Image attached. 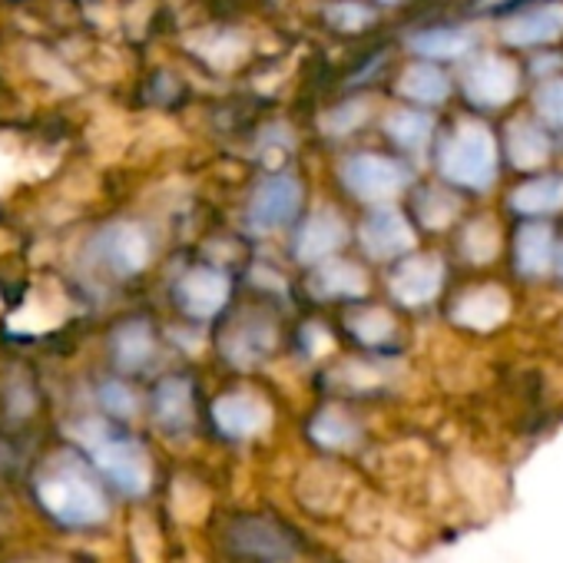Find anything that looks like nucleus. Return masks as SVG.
Masks as SVG:
<instances>
[{
  "mask_svg": "<svg viewBox=\"0 0 563 563\" xmlns=\"http://www.w3.org/2000/svg\"><path fill=\"white\" fill-rule=\"evenodd\" d=\"M34 497L41 510L67 530H90L110 517V500L100 481L77 454L51 457V464L37 474Z\"/></svg>",
  "mask_w": 563,
  "mask_h": 563,
  "instance_id": "1",
  "label": "nucleus"
},
{
  "mask_svg": "<svg viewBox=\"0 0 563 563\" xmlns=\"http://www.w3.org/2000/svg\"><path fill=\"white\" fill-rule=\"evenodd\" d=\"M80 448L90 454L93 467L126 497H143L150 490L153 471H150V457L143 451V444H136L133 438L113 431L103 421H84L74 428Z\"/></svg>",
  "mask_w": 563,
  "mask_h": 563,
  "instance_id": "2",
  "label": "nucleus"
},
{
  "mask_svg": "<svg viewBox=\"0 0 563 563\" xmlns=\"http://www.w3.org/2000/svg\"><path fill=\"white\" fill-rule=\"evenodd\" d=\"M441 173L471 189H487L497 176L494 136L481 123H461L441 150Z\"/></svg>",
  "mask_w": 563,
  "mask_h": 563,
  "instance_id": "3",
  "label": "nucleus"
},
{
  "mask_svg": "<svg viewBox=\"0 0 563 563\" xmlns=\"http://www.w3.org/2000/svg\"><path fill=\"white\" fill-rule=\"evenodd\" d=\"M225 543L232 553H239L245 560H258V563H286L299 550L296 533L272 517H239L229 527Z\"/></svg>",
  "mask_w": 563,
  "mask_h": 563,
  "instance_id": "4",
  "label": "nucleus"
},
{
  "mask_svg": "<svg viewBox=\"0 0 563 563\" xmlns=\"http://www.w3.org/2000/svg\"><path fill=\"white\" fill-rule=\"evenodd\" d=\"M342 179L358 199L375 202V199H391L408 183V173L382 156H352L342 166Z\"/></svg>",
  "mask_w": 563,
  "mask_h": 563,
  "instance_id": "5",
  "label": "nucleus"
},
{
  "mask_svg": "<svg viewBox=\"0 0 563 563\" xmlns=\"http://www.w3.org/2000/svg\"><path fill=\"white\" fill-rule=\"evenodd\" d=\"M93 252H97V258H100L110 272H117V275H133V272H140V268L146 265V258H150V242H146V235H143L136 225H130V222H113V225H107V229L93 239Z\"/></svg>",
  "mask_w": 563,
  "mask_h": 563,
  "instance_id": "6",
  "label": "nucleus"
},
{
  "mask_svg": "<svg viewBox=\"0 0 563 563\" xmlns=\"http://www.w3.org/2000/svg\"><path fill=\"white\" fill-rule=\"evenodd\" d=\"M179 309L192 319H209L216 316L225 299H229V278L216 268H192L179 278L176 286Z\"/></svg>",
  "mask_w": 563,
  "mask_h": 563,
  "instance_id": "7",
  "label": "nucleus"
},
{
  "mask_svg": "<svg viewBox=\"0 0 563 563\" xmlns=\"http://www.w3.org/2000/svg\"><path fill=\"white\" fill-rule=\"evenodd\" d=\"M268 405L255 395H225L212 405V421L229 438H252L268 428Z\"/></svg>",
  "mask_w": 563,
  "mask_h": 563,
  "instance_id": "8",
  "label": "nucleus"
},
{
  "mask_svg": "<svg viewBox=\"0 0 563 563\" xmlns=\"http://www.w3.org/2000/svg\"><path fill=\"white\" fill-rule=\"evenodd\" d=\"M464 90L481 107H504L517 90V70L507 60L484 57L481 64L471 67V74L464 80Z\"/></svg>",
  "mask_w": 563,
  "mask_h": 563,
  "instance_id": "9",
  "label": "nucleus"
},
{
  "mask_svg": "<svg viewBox=\"0 0 563 563\" xmlns=\"http://www.w3.org/2000/svg\"><path fill=\"white\" fill-rule=\"evenodd\" d=\"M441 262L438 258H428V255H418V258H408L395 278H391V292L398 302L405 306H421V302H431L441 289Z\"/></svg>",
  "mask_w": 563,
  "mask_h": 563,
  "instance_id": "10",
  "label": "nucleus"
},
{
  "mask_svg": "<svg viewBox=\"0 0 563 563\" xmlns=\"http://www.w3.org/2000/svg\"><path fill=\"white\" fill-rule=\"evenodd\" d=\"M362 242L368 249V255L375 258H391L405 249L415 245V232L411 225L401 219V212L395 209H375L365 225H362Z\"/></svg>",
  "mask_w": 563,
  "mask_h": 563,
  "instance_id": "11",
  "label": "nucleus"
},
{
  "mask_svg": "<svg viewBox=\"0 0 563 563\" xmlns=\"http://www.w3.org/2000/svg\"><path fill=\"white\" fill-rule=\"evenodd\" d=\"M299 183L296 179H268L258 186L255 199H252V225L255 229H278L282 222H286L296 209H299Z\"/></svg>",
  "mask_w": 563,
  "mask_h": 563,
  "instance_id": "12",
  "label": "nucleus"
},
{
  "mask_svg": "<svg viewBox=\"0 0 563 563\" xmlns=\"http://www.w3.org/2000/svg\"><path fill=\"white\" fill-rule=\"evenodd\" d=\"M510 312V302L507 296L497 289V286H484V289H471L457 299V306L451 309V319L457 325H467V329H477V332H487V329H497Z\"/></svg>",
  "mask_w": 563,
  "mask_h": 563,
  "instance_id": "13",
  "label": "nucleus"
},
{
  "mask_svg": "<svg viewBox=\"0 0 563 563\" xmlns=\"http://www.w3.org/2000/svg\"><path fill=\"white\" fill-rule=\"evenodd\" d=\"M563 34V4H543L533 11H523L504 24V41L514 47L547 44Z\"/></svg>",
  "mask_w": 563,
  "mask_h": 563,
  "instance_id": "14",
  "label": "nucleus"
},
{
  "mask_svg": "<svg viewBox=\"0 0 563 563\" xmlns=\"http://www.w3.org/2000/svg\"><path fill=\"white\" fill-rule=\"evenodd\" d=\"M153 415L163 431L179 434L192 424V388L186 378H166L159 382L153 395Z\"/></svg>",
  "mask_w": 563,
  "mask_h": 563,
  "instance_id": "15",
  "label": "nucleus"
},
{
  "mask_svg": "<svg viewBox=\"0 0 563 563\" xmlns=\"http://www.w3.org/2000/svg\"><path fill=\"white\" fill-rule=\"evenodd\" d=\"M342 239H345L342 219H339L332 209L316 212V216L302 225V235H299V242H296V255H299L302 262H319V258H325L329 252H335V249L342 245Z\"/></svg>",
  "mask_w": 563,
  "mask_h": 563,
  "instance_id": "16",
  "label": "nucleus"
},
{
  "mask_svg": "<svg viewBox=\"0 0 563 563\" xmlns=\"http://www.w3.org/2000/svg\"><path fill=\"white\" fill-rule=\"evenodd\" d=\"M312 289L325 299H355V296H365L368 282H365V272L352 262H329L322 265L316 275H312Z\"/></svg>",
  "mask_w": 563,
  "mask_h": 563,
  "instance_id": "17",
  "label": "nucleus"
},
{
  "mask_svg": "<svg viewBox=\"0 0 563 563\" xmlns=\"http://www.w3.org/2000/svg\"><path fill=\"white\" fill-rule=\"evenodd\" d=\"M275 342V332L262 322H242L235 325L225 339H222V352L235 362V365H255Z\"/></svg>",
  "mask_w": 563,
  "mask_h": 563,
  "instance_id": "18",
  "label": "nucleus"
},
{
  "mask_svg": "<svg viewBox=\"0 0 563 563\" xmlns=\"http://www.w3.org/2000/svg\"><path fill=\"white\" fill-rule=\"evenodd\" d=\"M507 156H510L514 166L533 169V166L547 163L550 143H547V136H543L530 120H517V123H510V130H507Z\"/></svg>",
  "mask_w": 563,
  "mask_h": 563,
  "instance_id": "19",
  "label": "nucleus"
},
{
  "mask_svg": "<svg viewBox=\"0 0 563 563\" xmlns=\"http://www.w3.org/2000/svg\"><path fill=\"white\" fill-rule=\"evenodd\" d=\"M153 355V332L146 322H130L123 325L117 335H113V358H117V368L123 372H136L150 362Z\"/></svg>",
  "mask_w": 563,
  "mask_h": 563,
  "instance_id": "20",
  "label": "nucleus"
},
{
  "mask_svg": "<svg viewBox=\"0 0 563 563\" xmlns=\"http://www.w3.org/2000/svg\"><path fill=\"white\" fill-rule=\"evenodd\" d=\"M553 258V232L547 225H527L517 235V265L527 275H543Z\"/></svg>",
  "mask_w": 563,
  "mask_h": 563,
  "instance_id": "21",
  "label": "nucleus"
},
{
  "mask_svg": "<svg viewBox=\"0 0 563 563\" xmlns=\"http://www.w3.org/2000/svg\"><path fill=\"white\" fill-rule=\"evenodd\" d=\"M510 206L527 212V216H540V212H556L563 206V176H547L537 183L520 186L510 196Z\"/></svg>",
  "mask_w": 563,
  "mask_h": 563,
  "instance_id": "22",
  "label": "nucleus"
},
{
  "mask_svg": "<svg viewBox=\"0 0 563 563\" xmlns=\"http://www.w3.org/2000/svg\"><path fill=\"white\" fill-rule=\"evenodd\" d=\"M398 90H401L405 97L418 100V103H441V100L448 97V80H444L434 67L418 64V67H408V70H405Z\"/></svg>",
  "mask_w": 563,
  "mask_h": 563,
  "instance_id": "23",
  "label": "nucleus"
},
{
  "mask_svg": "<svg viewBox=\"0 0 563 563\" xmlns=\"http://www.w3.org/2000/svg\"><path fill=\"white\" fill-rule=\"evenodd\" d=\"M421 57H464L471 51V37L461 31H431L411 41Z\"/></svg>",
  "mask_w": 563,
  "mask_h": 563,
  "instance_id": "24",
  "label": "nucleus"
},
{
  "mask_svg": "<svg viewBox=\"0 0 563 563\" xmlns=\"http://www.w3.org/2000/svg\"><path fill=\"white\" fill-rule=\"evenodd\" d=\"M312 438L322 444V448H349L355 438H358V428L339 415V411H322L316 421H312Z\"/></svg>",
  "mask_w": 563,
  "mask_h": 563,
  "instance_id": "25",
  "label": "nucleus"
},
{
  "mask_svg": "<svg viewBox=\"0 0 563 563\" xmlns=\"http://www.w3.org/2000/svg\"><path fill=\"white\" fill-rule=\"evenodd\" d=\"M388 133L395 136V143H401L405 150H418L428 133H431V120L424 113H395L388 120Z\"/></svg>",
  "mask_w": 563,
  "mask_h": 563,
  "instance_id": "26",
  "label": "nucleus"
},
{
  "mask_svg": "<svg viewBox=\"0 0 563 563\" xmlns=\"http://www.w3.org/2000/svg\"><path fill=\"white\" fill-rule=\"evenodd\" d=\"M349 325H352V332H355L362 342H368V345H382V342H388V339L395 335V322H391V316L382 312V309L352 316Z\"/></svg>",
  "mask_w": 563,
  "mask_h": 563,
  "instance_id": "27",
  "label": "nucleus"
},
{
  "mask_svg": "<svg viewBox=\"0 0 563 563\" xmlns=\"http://www.w3.org/2000/svg\"><path fill=\"white\" fill-rule=\"evenodd\" d=\"M497 229L494 222H474L464 235V249L474 262H490L497 255Z\"/></svg>",
  "mask_w": 563,
  "mask_h": 563,
  "instance_id": "28",
  "label": "nucleus"
},
{
  "mask_svg": "<svg viewBox=\"0 0 563 563\" xmlns=\"http://www.w3.org/2000/svg\"><path fill=\"white\" fill-rule=\"evenodd\" d=\"M100 405L113 418H133L136 415V395L123 382H103L100 385Z\"/></svg>",
  "mask_w": 563,
  "mask_h": 563,
  "instance_id": "29",
  "label": "nucleus"
},
{
  "mask_svg": "<svg viewBox=\"0 0 563 563\" xmlns=\"http://www.w3.org/2000/svg\"><path fill=\"white\" fill-rule=\"evenodd\" d=\"M421 219L431 225V229H441V225H448L451 222V216L457 212V202L451 199V196H444V192H438V189H431L428 196H421Z\"/></svg>",
  "mask_w": 563,
  "mask_h": 563,
  "instance_id": "30",
  "label": "nucleus"
},
{
  "mask_svg": "<svg viewBox=\"0 0 563 563\" xmlns=\"http://www.w3.org/2000/svg\"><path fill=\"white\" fill-rule=\"evenodd\" d=\"M533 103L540 117L553 126H563V80H550L533 93Z\"/></svg>",
  "mask_w": 563,
  "mask_h": 563,
  "instance_id": "31",
  "label": "nucleus"
},
{
  "mask_svg": "<svg viewBox=\"0 0 563 563\" xmlns=\"http://www.w3.org/2000/svg\"><path fill=\"white\" fill-rule=\"evenodd\" d=\"M329 21L339 27V31H358L372 21V11H365L362 4H339L329 11Z\"/></svg>",
  "mask_w": 563,
  "mask_h": 563,
  "instance_id": "32",
  "label": "nucleus"
},
{
  "mask_svg": "<svg viewBox=\"0 0 563 563\" xmlns=\"http://www.w3.org/2000/svg\"><path fill=\"white\" fill-rule=\"evenodd\" d=\"M358 120H365V103H352V107H339L329 120H325V126L332 130V133H345V130H352Z\"/></svg>",
  "mask_w": 563,
  "mask_h": 563,
  "instance_id": "33",
  "label": "nucleus"
},
{
  "mask_svg": "<svg viewBox=\"0 0 563 563\" xmlns=\"http://www.w3.org/2000/svg\"><path fill=\"white\" fill-rule=\"evenodd\" d=\"M382 4H395V0H382Z\"/></svg>",
  "mask_w": 563,
  "mask_h": 563,
  "instance_id": "34",
  "label": "nucleus"
},
{
  "mask_svg": "<svg viewBox=\"0 0 563 563\" xmlns=\"http://www.w3.org/2000/svg\"><path fill=\"white\" fill-rule=\"evenodd\" d=\"M560 272H563V265H560Z\"/></svg>",
  "mask_w": 563,
  "mask_h": 563,
  "instance_id": "35",
  "label": "nucleus"
}]
</instances>
